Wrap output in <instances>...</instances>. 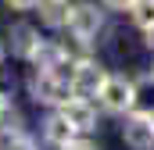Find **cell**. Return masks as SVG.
Returning a JSON list of instances; mask_svg holds the SVG:
<instances>
[{"mask_svg":"<svg viewBox=\"0 0 154 150\" xmlns=\"http://www.w3.org/2000/svg\"><path fill=\"white\" fill-rule=\"evenodd\" d=\"M104 79H108V72H104L100 64H93V61H86V57H82V61L72 64L68 89H72V97H79V100H90V97H97V93H100Z\"/></svg>","mask_w":154,"mask_h":150,"instance_id":"obj_1","label":"cell"},{"mask_svg":"<svg viewBox=\"0 0 154 150\" xmlns=\"http://www.w3.org/2000/svg\"><path fill=\"white\" fill-rule=\"evenodd\" d=\"M65 25H68V32H72L79 43H90V39L100 32L104 18H100L97 4H75V7L65 11Z\"/></svg>","mask_w":154,"mask_h":150,"instance_id":"obj_2","label":"cell"},{"mask_svg":"<svg viewBox=\"0 0 154 150\" xmlns=\"http://www.w3.org/2000/svg\"><path fill=\"white\" fill-rule=\"evenodd\" d=\"M97 97H100V104H104L108 111L122 114V111H129V107L136 104V82H129L125 75H108Z\"/></svg>","mask_w":154,"mask_h":150,"instance_id":"obj_3","label":"cell"},{"mask_svg":"<svg viewBox=\"0 0 154 150\" xmlns=\"http://www.w3.org/2000/svg\"><path fill=\"white\" fill-rule=\"evenodd\" d=\"M61 118L75 129V132H90V129H97V111H93V104L90 100H79V97H68L65 104H61Z\"/></svg>","mask_w":154,"mask_h":150,"instance_id":"obj_4","label":"cell"},{"mask_svg":"<svg viewBox=\"0 0 154 150\" xmlns=\"http://www.w3.org/2000/svg\"><path fill=\"white\" fill-rule=\"evenodd\" d=\"M32 97H36L39 104H65L68 97H72V89H68V82H61V79H54L50 72H39L32 79Z\"/></svg>","mask_w":154,"mask_h":150,"instance_id":"obj_5","label":"cell"},{"mask_svg":"<svg viewBox=\"0 0 154 150\" xmlns=\"http://www.w3.org/2000/svg\"><path fill=\"white\" fill-rule=\"evenodd\" d=\"M122 136L133 150H151L154 147V125H151V114H133L125 125H122Z\"/></svg>","mask_w":154,"mask_h":150,"instance_id":"obj_6","label":"cell"},{"mask_svg":"<svg viewBox=\"0 0 154 150\" xmlns=\"http://www.w3.org/2000/svg\"><path fill=\"white\" fill-rule=\"evenodd\" d=\"M36 46H39V32L32 29V25L18 22V25L11 29V54H18V57H32Z\"/></svg>","mask_w":154,"mask_h":150,"instance_id":"obj_7","label":"cell"},{"mask_svg":"<svg viewBox=\"0 0 154 150\" xmlns=\"http://www.w3.org/2000/svg\"><path fill=\"white\" fill-rule=\"evenodd\" d=\"M43 136H47V143H54V147H68V143H75V129L61 118V114H50L47 122H43Z\"/></svg>","mask_w":154,"mask_h":150,"instance_id":"obj_8","label":"cell"},{"mask_svg":"<svg viewBox=\"0 0 154 150\" xmlns=\"http://www.w3.org/2000/svg\"><path fill=\"white\" fill-rule=\"evenodd\" d=\"M0 150H36V143H32L18 125H4V129H0Z\"/></svg>","mask_w":154,"mask_h":150,"instance_id":"obj_9","label":"cell"},{"mask_svg":"<svg viewBox=\"0 0 154 150\" xmlns=\"http://www.w3.org/2000/svg\"><path fill=\"white\" fill-rule=\"evenodd\" d=\"M133 22L140 29H154V0H133Z\"/></svg>","mask_w":154,"mask_h":150,"instance_id":"obj_10","label":"cell"},{"mask_svg":"<svg viewBox=\"0 0 154 150\" xmlns=\"http://www.w3.org/2000/svg\"><path fill=\"white\" fill-rule=\"evenodd\" d=\"M39 11H43V22L47 25H65V7H61V0H36Z\"/></svg>","mask_w":154,"mask_h":150,"instance_id":"obj_11","label":"cell"},{"mask_svg":"<svg viewBox=\"0 0 154 150\" xmlns=\"http://www.w3.org/2000/svg\"><path fill=\"white\" fill-rule=\"evenodd\" d=\"M14 11H29V7H36V0H7Z\"/></svg>","mask_w":154,"mask_h":150,"instance_id":"obj_12","label":"cell"},{"mask_svg":"<svg viewBox=\"0 0 154 150\" xmlns=\"http://www.w3.org/2000/svg\"><path fill=\"white\" fill-rule=\"evenodd\" d=\"M65 150H97L93 143H86V140H75V143H68Z\"/></svg>","mask_w":154,"mask_h":150,"instance_id":"obj_13","label":"cell"},{"mask_svg":"<svg viewBox=\"0 0 154 150\" xmlns=\"http://www.w3.org/2000/svg\"><path fill=\"white\" fill-rule=\"evenodd\" d=\"M108 7H115V11H125V7H133V0H104Z\"/></svg>","mask_w":154,"mask_h":150,"instance_id":"obj_14","label":"cell"},{"mask_svg":"<svg viewBox=\"0 0 154 150\" xmlns=\"http://www.w3.org/2000/svg\"><path fill=\"white\" fill-rule=\"evenodd\" d=\"M0 100H4V79H0Z\"/></svg>","mask_w":154,"mask_h":150,"instance_id":"obj_15","label":"cell"},{"mask_svg":"<svg viewBox=\"0 0 154 150\" xmlns=\"http://www.w3.org/2000/svg\"><path fill=\"white\" fill-rule=\"evenodd\" d=\"M151 125H154V111H151Z\"/></svg>","mask_w":154,"mask_h":150,"instance_id":"obj_16","label":"cell"}]
</instances>
